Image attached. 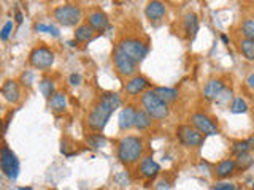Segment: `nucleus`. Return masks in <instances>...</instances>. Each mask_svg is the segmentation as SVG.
<instances>
[{
    "label": "nucleus",
    "mask_w": 254,
    "mask_h": 190,
    "mask_svg": "<svg viewBox=\"0 0 254 190\" xmlns=\"http://www.w3.org/2000/svg\"><path fill=\"white\" fill-rule=\"evenodd\" d=\"M29 63L38 70L51 68L54 63V52L46 46H37L29 54Z\"/></svg>",
    "instance_id": "6e6552de"
},
{
    "label": "nucleus",
    "mask_w": 254,
    "mask_h": 190,
    "mask_svg": "<svg viewBox=\"0 0 254 190\" xmlns=\"http://www.w3.org/2000/svg\"><path fill=\"white\" fill-rule=\"evenodd\" d=\"M154 94L159 98H162L165 103L175 101L178 98V89H172V87H156Z\"/></svg>",
    "instance_id": "5701e85b"
},
{
    "label": "nucleus",
    "mask_w": 254,
    "mask_h": 190,
    "mask_svg": "<svg viewBox=\"0 0 254 190\" xmlns=\"http://www.w3.org/2000/svg\"><path fill=\"white\" fill-rule=\"evenodd\" d=\"M2 95L6 101L18 103L21 100V87H19L18 81H14V79H8V81H5L2 86Z\"/></svg>",
    "instance_id": "ddd939ff"
},
{
    "label": "nucleus",
    "mask_w": 254,
    "mask_h": 190,
    "mask_svg": "<svg viewBox=\"0 0 254 190\" xmlns=\"http://www.w3.org/2000/svg\"><path fill=\"white\" fill-rule=\"evenodd\" d=\"M211 189L213 190H238L235 184H232V182H224V181L216 182Z\"/></svg>",
    "instance_id": "2f4dec72"
},
{
    "label": "nucleus",
    "mask_w": 254,
    "mask_h": 190,
    "mask_svg": "<svg viewBox=\"0 0 254 190\" xmlns=\"http://www.w3.org/2000/svg\"><path fill=\"white\" fill-rule=\"evenodd\" d=\"M135 114H137V109H135L132 105H127L121 113H119L118 117V124L121 130H129L135 125Z\"/></svg>",
    "instance_id": "2eb2a0df"
},
{
    "label": "nucleus",
    "mask_w": 254,
    "mask_h": 190,
    "mask_svg": "<svg viewBox=\"0 0 254 190\" xmlns=\"http://www.w3.org/2000/svg\"><path fill=\"white\" fill-rule=\"evenodd\" d=\"M86 142L94 149H100L107 144V138L102 133H91L86 137Z\"/></svg>",
    "instance_id": "a878e982"
},
{
    "label": "nucleus",
    "mask_w": 254,
    "mask_h": 190,
    "mask_svg": "<svg viewBox=\"0 0 254 190\" xmlns=\"http://www.w3.org/2000/svg\"><path fill=\"white\" fill-rule=\"evenodd\" d=\"M237 170V165H235V160L232 158H224V160H221L218 165H216V170H214V174H216L218 179H226L229 176H232Z\"/></svg>",
    "instance_id": "f3484780"
},
{
    "label": "nucleus",
    "mask_w": 254,
    "mask_h": 190,
    "mask_svg": "<svg viewBox=\"0 0 254 190\" xmlns=\"http://www.w3.org/2000/svg\"><path fill=\"white\" fill-rule=\"evenodd\" d=\"M167 13V8L162 2H149L145 8V14L149 21H159L162 19Z\"/></svg>",
    "instance_id": "6ab92c4d"
},
{
    "label": "nucleus",
    "mask_w": 254,
    "mask_h": 190,
    "mask_svg": "<svg viewBox=\"0 0 254 190\" xmlns=\"http://www.w3.org/2000/svg\"><path fill=\"white\" fill-rule=\"evenodd\" d=\"M190 125L200 132L203 137H211V135L219 133V127L216 125V122L203 113H194L190 116Z\"/></svg>",
    "instance_id": "1a4fd4ad"
},
{
    "label": "nucleus",
    "mask_w": 254,
    "mask_h": 190,
    "mask_svg": "<svg viewBox=\"0 0 254 190\" xmlns=\"http://www.w3.org/2000/svg\"><path fill=\"white\" fill-rule=\"evenodd\" d=\"M253 163H254V157H253L250 152L240 154V155H237V158H235L237 170H240V171H245V170L251 168V165H253Z\"/></svg>",
    "instance_id": "393cba45"
},
{
    "label": "nucleus",
    "mask_w": 254,
    "mask_h": 190,
    "mask_svg": "<svg viewBox=\"0 0 254 190\" xmlns=\"http://www.w3.org/2000/svg\"><path fill=\"white\" fill-rule=\"evenodd\" d=\"M0 166L5 176L10 181H16L19 176V160L13 150L6 144L2 146V152H0Z\"/></svg>",
    "instance_id": "423d86ee"
},
{
    "label": "nucleus",
    "mask_w": 254,
    "mask_h": 190,
    "mask_svg": "<svg viewBox=\"0 0 254 190\" xmlns=\"http://www.w3.org/2000/svg\"><path fill=\"white\" fill-rule=\"evenodd\" d=\"M68 81H70V84L78 86L79 83H81V76L76 75V73H71V75H70V78H68Z\"/></svg>",
    "instance_id": "72a5a7b5"
},
{
    "label": "nucleus",
    "mask_w": 254,
    "mask_h": 190,
    "mask_svg": "<svg viewBox=\"0 0 254 190\" xmlns=\"http://www.w3.org/2000/svg\"><path fill=\"white\" fill-rule=\"evenodd\" d=\"M221 38H222V42H224V43H229V38H227V35H221Z\"/></svg>",
    "instance_id": "4c0bfd02"
},
{
    "label": "nucleus",
    "mask_w": 254,
    "mask_h": 190,
    "mask_svg": "<svg viewBox=\"0 0 254 190\" xmlns=\"http://www.w3.org/2000/svg\"><path fill=\"white\" fill-rule=\"evenodd\" d=\"M145 152V142L140 137L127 135L118 142V158L126 166L137 163Z\"/></svg>",
    "instance_id": "f03ea898"
},
{
    "label": "nucleus",
    "mask_w": 254,
    "mask_h": 190,
    "mask_svg": "<svg viewBox=\"0 0 254 190\" xmlns=\"http://www.w3.org/2000/svg\"><path fill=\"white\" fill-rule=\"evenodd\" d=\"M121 106V97L115 92H105L100 95L97 103L92 106L89 116H87V127L94 132H102L110 121L111 114Z\"/></svg>",
    "instance_id": "f257e3e1"
},
{
    "label": "nucleus",
    "mask_w": 254,
    "mask_h": 190,
    "mask_svg": "<svg viewBox=\"0 0 254 190\" xmlns=\"http://www.w3.org/2000/svg\"><path fill=\"white\" fill-rule=\"evenodd\" d=\"M87 24L94 29V30H99L103 32L108 27V16L103 13L102 10H94L87 14Z\"/></svg>",
    "instance_id": "4468645a"
},
{
    "label": "nucleus",
    "mask_w": 254,
    "mask_h": 190,
    "mask_svg": "<svg viewBox=\"0 0 254 190\" xmlns=\"http://www.w3.org/2000/svg\"><path fill=\"white\" fill-rule=\"evenodd\" d=\"M22 81H26L27 86H32V73H29V71H27V73H24L22 75Z\"/></svg>",
    "instance_id": "f704fd0d"
},
{
    "label": "nucleus",
    "mask_w": 254,
    "mask_h": 190,
    "mask_svg": "<svg viewBox=\"0 0 254 190\" xmlns=\"http://www.w3.org/2000/svg\"><path fill=\"white\" fill-rule=\"evenodd\" d=\"M238 49L245 55V59L254 60V40L243 38L238 42Z\"/></svg>",
    "instance_id": "b1692460"
},
{
    "label": "nucleus",
    "mask_w": 254,
    "mask_h": 190,
    "mask_svg": "<svg viewBox=\"0 0 254 190\" xmlns=\"http://www.w3.org/2000/svg\"><path fill=\"white\" fill-rule=\"evenodd\" d=\"M151 86V83L148 81V78L137 75L132 76L126 84V92L129 95H138V94H145V91Z\"/></svg>",
    "instance_id": "f8f14e48"
},
{
    "label": "nucleus",
    "mask_w": 254,
    "mask_h": 190,
    "mask_svg": "<svg viewBox=\"0 0 254 190\" xmlns=\"http://www.w3.org/2000/svg\"><path fill=\"white\" fill-rule=\"evenodd\" d=\"M253 189H254V186H253Z\"/></svg>",
    "instance_id": "58836bf2"
},
{
    "label": "nucleus",
    "mask_w": 254,
    "mask_h": 190,
    "mask_svg": "<svg viewBox=\"0 0 254 190\" xmlns=\"http://www.w3.org/2000/svg\"><path fill=\"white\" fill-rule=\"evenodd\" d=\"M177 138L186 147H200L203 144V135L188 124L177 127Z\"/></svg>",
    "instance_id": "0eeeda50"
},
{
    "label": "nucleus",
    "mask_w": 254,
    "mask_h": 190,
    "mask_svg": "<svg viewBox=\"0 0 254 190\" xmlns=\"http://www.w3.org/2000/svg\"><path fill=\"white\" fill-rule=\"evenodd\" d=\"M118 48L121 49L126 55H129V57L133 60V62H140L146 57L148 54V45L143 43L140 38H135V37H127V38H123L121 42L118 43Z\"/></svg>",
    "instance_id": "20e7f679"
},
{
    "label": "nucleus",
    "mask_w": 254,
    "mask_h": 190,
    "mask_svg": "<svg viewBox=\"0 0 254 190\" xmlns=\"http://www.w3.org/2000/svg\"><path fill=\"white\" fill-rule=\"evenodd\" d=\"M242 34L245 38L254 40V19H245L242 22Z\"/></svg>",
    "instance_id": "c756f323"
},
{
    "label": "nucleus",
    "mask_w": 254,
    "mask_h": 190,
    "mask_svg": "<svg viewBox=\"0 0 254 190\" xmlns=\"http://www.w3.org/2000/svg\"><path fill=\"white\" fill-rule=\"evenodd\" d=\"M113 63L116 71L121 76H132L135 73V70H137V62H133L129 55H126L118 46L113 51Z\"/></svg>",
    "instance_id": "9d476101"
},
{
    "label": "nucleus",
    "mask_w": 254,
    "mask_h": 190,
    "mask_svg": "<svg viewBox=\"0 0 254 190\" xmlns=\"http://www.w3.org/2000/svg\"><path fill=\"white\" fill-rule=\"evenodd\" d=\"M254 140H243V141H235L232 146V152L235 155H240L245 152H250V149L254 147Z\"/></svg>",
    "instance_id": "bb28decb"
},
{
    "label": "nucleus",
    "mask_w": 254,
    "mask_h": 190,
    "mask_svg": "<svg viewBox=\"0 0 254 190\" xmlns=\"http://www.w3.org/2000/svg\"><path fill=\"white\" fill-rule=\"evenodd\" d=\"M68 101H67V95L64 92H54V95L50 98V108L53 113L56 114H62L67 111Z\"/></svg>",
    "instance_id": "a211bd4d"
},
{
    "label": "nucleus",
    "mask_w": 254,
    "mask_h": 190,
    "mask_svg": "<svg viewBox=\"0 0 254 190\" xmlns=\"http://www.w3.org/2000/svg\"><path fill=\"white\" fill-rule=\"evenodd\" d=\"M151 122H153V117H151L145 109L140 108L137 109V114H135V129L137 130H146L151 127Z\"/></svg>",
    "instance_id": "4be33fe9"
},
{
    "label": "nucleus",
    "mask_w": 254,
    "mask_h": 190,
    "mask_svg": "<svg viewBox=\"0 0 254 190\" xmlns=\"http://www.w3.org/2000/svg\"><path fill=\"white\" fill-rule=\"evenodd\" d=\"M141 108L156 121H162V119L169 117L170 114L169 105L162 98H159L154 91H146L141 95Z\"/></svg>",
    "instance_id": "7ed1b4c3"
},
{
    "label": "nucleus",
    "mask_w": 254,
    "mask_h": 190,
    "mask_svg": "<svg viewBox=\"0 0 254 190\" xmlns=\"http://www.w3.org/2000/svg\"><path fill=\"white\" fill-rule=\"evenodd\" d=\"M230 111H232L234 114H242V113H246V111H248V105H246V101L242 97H237V98H234L232 105H230Z\"/></svg>",
    "instance_id": "c85d7f7f"
},
{
    "label": "nucleus",
    "mask_w": 254,
    "mask_h": 190,
    "mask_svg": "<svg viewBox=\"0 0 254 190\" xmlns=\"http://www.w3.org/2000/svg\"><path fill=\"white\" fill-rule=\"evenodd\" d=\"M183 29L186 32L188 38H194L198 32V18L195 13H188L183 18Z\"/></svg>",
    "instance_id": "aec40b11"
},
{
    "label": "nucleus",
    "mask_w": 254,
    "mask_h": 190,
    "mask_svg": "<svg viewBox=\"0 0 254 190\" xmlns=\"http://www.w3.org/2000/svg\"><path fill=\"white\" fill-rule=\"evenodd\" d=\"M138 171L145 179H154V178H157L159 171H161V166H159V163L154 160L153 157L148 155V157L141 158V160H140Z\"/></svg>",
    "instance_id": "9b49d317"
},
{
    "label": "nucleus",
    "mask_w": 254,
    "mask_h": 190,
    "mask_svg": "<svg viewBox=\"0 0 254 190\" xmlns=\"http://www.w3.org/2000/svg\"><path fill=\"white\" fill-rule=\"evenodd\" d=\"M16 22H18V24L22 22V14H21V11H16Z\"/></svg>",
    "instance_id": "c9c22d12"
},
{
    "label": "nucleus",
    "mask_w": 254,
    "mask_h": 190,
    "mask_svg": "<svg viewBox=\"0 0 254 190\" xmlns=\"http://www.w3.org/2000/svg\"><path fill=\"white\" fill-rule=\"evenodd\" d=\"M35 30L37 32H48V34H53L54 37H59V30L53 26H48V24H35Z\"/></svg>",
    "instance_id": "7c9ffc66"
},
{
    "label": "nucleus",
    "mask_w": 254,
    "mask_h": 190,
    "mask_svg": "<svg viewBox=\"0 0 254 190\" xmlns=\"http://www.w3.org/2000/svg\"><path fill=\"white\" fill-rule=\"evenodd\" d=\"M54 19L64 27H73L81 21V10L78 5L64 3L54 10Z\"/></svg>",
    "instance_id": "39448f33"
},
{
    "label": "nucleus",
    "mask_w": 254,
    "mask_h": 190,
    "mask_svg": "<svg viewBox=\"0 0 254 190\" xmlns=\"http://www.w3.org/2000/svg\"><path fill=\"white\" fill-rule=\"evenodd\" d=\"M11 30H13V22L11 21H8L3 24V29H2V34H0V38H2V42H6L8 37H10L11 34Z\"/></svg>",
    "instance_id": "473e14b6"
},
{
    "label": "nucleus",
    "mask_w": 254,
    "mask_h": 190,
    "mask_svg": "<svg viewBox=\"0 0 254 190\" xmlns=\"http://www.w3.org/2000/svg\"><path fill=\"white\" fill-rule=\"evenodd\" d=\"M75 40L79 43H86L89 42V40H92L94 37V29L89 26V24H79V26L75 29V34H73Z\"/></svg>",
    "instance_id": "412c9836"
},
{
    "label": "nucleus",
    "mask_w": 254,
    "mask_h": 190,
    "mask_svg": "<svg viewBox=\"0 0 254 190\" xmlns=\"http://www.w3.org/2000/svg\"><path fill=\"white\" fill-rule=\"evenodd\" d=\"M224 91V83L222 79H211V81L206 83L203 87V97L206 100H218V97Z\"/></svg>",
    "instance_id": "dca6fc26"
},
{
    "label": "nucleus",
    "mask_w": 254,
    "mask_h": 190,
    "mask_svg": "<svg viewBox=\"0 0 254 190\" xmlns=\"http://www.w3.org/2000/svg\"><path fill=\"white\" fill-rule=\"evenodd\" d=\"M248 84H250V86L253 87V89H254V73L248 76Z\"/></svg>",
    "instance_id": "e433bc0d"
},
{
    "label": "nucleus",
    "mask_w": 254,
    "mask_h": 190,
    "mask_svg": "<svg viewBox=\"0 0 254 190\" xmlns=\"http://www.w3.org/2000/svg\"><path fill=\"white\" fill-rule=\"evenodd\" d=\"M40 91H42L45 98L50 100L54 95V83L51 79H42V83H40Z\"/></svg>",
    "instance_id": "cd10ccee"
}]
</instances>
